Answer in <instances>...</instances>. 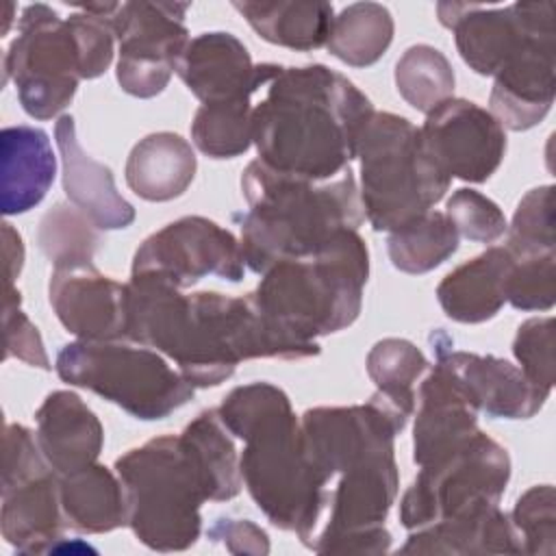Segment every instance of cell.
Wrapping results in <instances>:
<instances>
[{
  "label": "cell",
  "instance_id": "1",
  "mask_svg": "<svg viewBox=\"0 0 556 556\" xmlns=\"http://www.w3.org/2000/svg\"><path fill=\"white\" fill-rule=\"evenodd\" d=\"M126 287V339L172 358L193 389L222 384L241 361H300L319 354L317 341L285 332L250 295L182 293L169 282L137 276Z\"/></svg>",
  "mask_w": 556,
  "mask_h": 556
},
{
  "label": "cell",
  "instance_id": "2",
  "mask_svg": "<svg viewBox=\"0 0 556 556\" xmlns=\"http://www.w3.org/2000/svg\"><path fill=\"white\" fill-rule=\"evenodd\" d=\"M263 91L252 111V143L261 163L315 182L350 169L358 135L374 113L352 80L321 63L280 65Z\"/></svg>",
  "mask_w": 556,
  "mask_h": 556
},
{
  "label": "cell",
  "instance_id": "3",
  "mask_svg": "<svg viewBox=\"0 0 556 556\" xmlns=\"http://www.w3.org/2000/svg\"><path fill=\"white\" fill-rule=\"evenodd\" d=\"M224 426L241 439V478L261 513L304 543L326 506V484L306 458L300 419L289 395L271 382L235 387L217 408Z\"/></svg>",
  "mask_w": 556,
  "mask_h": 556
},
{
  "label": "cell",
  "instance_id": "4",
  "mask_svg": "<svg viewBox=\"0 0 556 556\" xmlns=\"http://www.w3.org/2000/svg\"><path fill=\"white\" fill-rule=\"evenodd\" d=\"M248 211L237 217L243 263L265 274L278 261L313 252L343 228L363 224V206L352 169L332 180H306L269 169L258 159L241 176Z\"/></svg>",
  "mask_w": 556,
  "mask_h": 556
},
{
  "label": "cell",
  "instance_id": "5",
  "mask_svg": "<svg viewBox=\"0 0 556 556\" xmlns=\"http://www.w3.org/2000/svg\"><path fill=\"white\" fill-rule=\"evenodd\" d=\"M367 278L365 239L343 228L313 252L271 265L250 298L285 332L315 341L356 321Z\"/></svg>",
  "mask_w": 556,
  "mask_h": 556
},
{
  "label": "cell",
  "instance_id": "6",
  "mask_svg": "<svg viewBox=\"0 0 556 556\" xmlns=\"http://www.w3.org/2000/svg\"><path fill=\"white\" fill-rule=\"evenodd\" d=\"M135 536L156 552L189 549L202 532L200 506L208 500L204 473L180 434H165L115 460Z\"/></svg>",
  "mask_w": 556,
  "mask_h": 556
},
{
  "label": "cell",
  "instance_id": "7",
  "mask_svg": "<svg viewBox=\"0 0 556 556\" xmlns=\"http://www.w3.org/2000/svg\"><path fill=\"white\" fill-rule=\"evenodd\" d=\"M356 156L363 217L378 232H393L432 211L452 182L426 152L419 128L389 111L369 115Z\"/></svg>",
  "mask_w": 556,
  "mask_h": 556
},
{
  "label": "cell",
  "instance_id": "8",
  "mask_svg": "<svg viewBox=\"0 0 556 556\" xmlns=\"http://www.w3.org/2000/svg\"><path fill=\"white\" fill-rule=\"evenodd\" d=\"M56 376L117 404L128 415L165 419L193 397V387L161 352L117 341H72L54 363Z\"/></svg>",
  "mask_w": 556,
  "mask_h": 556
},
{
  "label": "cell",
  "instance_id": "9",
  "mask_svg": "<svg viewBox=\"0 0 556 556\" xmlns=\"http://www.w3.org/2000/svg\"><path fill=\"white\" fill-rule=\"evenodd\" d=\"M508 478V452L478 430L460 447L419 469L400 500V523L419 530L497 506Z\"/></svg>",
  "mask_w": 556,
  "mask_h": 556
},
{
  "label": "cell",
  "instance_id": "10",
  "mask_svg": "<svg viewBox=\"0 0 556 556\" xmlns=\"http://www.w3.org/2000/svg\"><path fill=\"white\" fill-rule=\"evenodd\" d=\"M2 70L4 83H15L22 109L35 119L56 117L85 80L83 56L67 20L41 2L24 7Z\"/></svg>",
  "mask_w": 556,
  "mask_h": 556
},
{
  "label": "cell",
  "instance_id": "11",
  "mask_svg": "<svg viewBox=\"0 0 556 556\" xmlns=\"http://www.w3.org/2000/svg\"><path fill=\"white\" fill-rule=\"evenodd\" d=\"M245 274L239 239L219 224L187 215L152 232L135 252L130 276L156 278L178 289L206 276L239 282Z\"/></svg>",
  "mask_w": 556,
  "mask_h": 556
},
{
  "label": "cell",
  "instance_id": "12",
  "mask_svg": "<svg viewBox=\"0 0 556 556\" xmlns=\"http://www.w3.org/2000/svg\"><path fill=\"white\" fill-rule=\"evenodd\" d=\"M180 2H119L113 28L117 37V83L135 98L159 96L189 43Z\"/></svg>",
  "mask_w": 556,
  "mask_h": 556
},
{
  "label": "cell",
  "instance_id": "13",
  "mask_svg": "<svg viewBox=\"0 0 556 556\" xmlns=\"http://www.w3.org/2000/svg\"><path fill=\"white\" fill-rule=\"evenodd\" d=\"M437 15L454 33L463 61L480 76H495L534 37L556 33L552 2L508 7L439 2Z\"/></svg>",
  "mask_w": 556,
  "mask_h": 556
},
{
  "label": "cell",
  "instance_id": "14",
  "mask_svg": "<svg viewBox=\"0 0 556 556\" xmlns=\"http://www.w3.org/2000/svg\"><path fill=\"white\" fill-rule=\"evenodd\" d=\"M419 135L441 172L467 182L491 178L506 152L502 124L491 111L465 98H450L432 109Z\"/></svg>",
  "mask_w": 556,
  "mask_h": 556
},
{
  "label": "cell",
  "instance_id": "15",
  "mask_svg": "<svg viewBox=\"0 0 556 556\" xmlns=\"http://www.w3.org/2000/svg\"><path fill=\"white\" fill-rule=\"evenodd\" d=\"M278 63L254 65L248 48L230 33L211 30L189 39L176 74L202 104L254 98L278 74Z\"/></svg>",
  "mask_w": 556,
  "mask_h": 556
},
{
  "label": "cell",
  "instance_id": "16",
  "mask_svg": "<svg viewBox=\"0 0 556 556\" xmlns=\"http://www.w3.org/2000/svg\"><path fill=\"white\" fill-rule=\"evenodd\" d=\"M430 345L437 361L456 376L476 408L489 417L530 419L552 393L530 382L519 367L504 358L454 350L452 339L443 330L430 334Z\"/></svg>",
  "mask_w": 556,
  "mask_h": 556
},
{
  "label": "cell",
  "instance_id": "17",
  "mask_svg": "<svg viewBox=\"0 0 556 556\" xmlns=\"http://www.w3.org/2000/svg\"><path fill=\"white\" fill-rule=\"evenodd\" d=\"M48 300L67 332L80 341L126 339L128 287L100 274L93 263L56 267Z\"/></svg>",
  "mask_w": 556,
  "mask_h": 556
},
{
  "label": "cell",
  "instance_id": "18",
  "mask_svg": "<svg viewBox=\"0 0 556 556\" xmlns=\"http://www.w3.org/2000/svg\"><path fill=\"white\" fill-rule=\"evenodd\" d=\"M556 33L534 37L493 78L491 115L508 130H528L543 122L556 93Z\"/></svg>",
  "mask_w": 556,
  "mask_h": 556
},
{
  "label": "cell",
  "instance_id": "19",
  "mask_svg": "<svg viewBox=\"0 0 556 556\" xmlns=\"http://www.w3.org/2000/svg\"><path fill=\"white\" fill-rule=\"evenodd\" d=\"M415 400L413 460L419 467L454 452L480 430V410L456 376L439 361L428 367Z\"/></svg>",
  "mask_w": 556,
  "mask_h": 556
},
{
  "label": "cell",
  "instance_id": "20",
  "mask_svg": "<svg viewBox=\"0 0 556 556\" xmlns=\"http://www.w3.org/2000/svg\"><path fill=\"white\" fill-rule=\"evenodd\" d=\"M54 141L61 154L63 191L67 200L85 213L98 230L128 228L135 222V206L117 191L111 167L98 163L83 150L72 115L56 119Z\"/></svg>",
  "mask_w": 556,
  "mask_h": 556
},
{
  "label": "cell",
  "instance_id": "21",
  "mask_svg": "<svg viewBox=\"0 0 556 556\" xmlns=\"http://www.w3.org/2000/svg\"><path fill=\"white\" fill-rule=\"evenodd\" d=\"M37 443L61 478L93 465L104 445V428L98 415L72 391H52L35 413Z\"/></svg>",
  "mask_w": 556,
  "mask_h": 556
},
{
  "label": "cell",
  "instance_id": "22",
  "mask_svg": "<svg viewBox=\"0 0 556 556\" xmlns=\"http://www.w3.org/2000/svg\"><path fill=\"white\" fill-rule=\"evenodd\" d=\"M2 215H22L35 208L56 176V156L43 128L17 124L0 135Z\"/></svg>",
  "mask_w": 556,
  "mask_h": 556
},
{
  "label": "cell",
  "instance_id": "23",
  "mask_svg": "<svg viewBox=\"0 0 556 556\" xmlns=\"http://www.w3.org/2000/svg\"><path fill=\"white\" fill-rule=\"evenodd\" d=\"M63 526L59 476L52 469L2 489L0 530L17 552H54V543L63 539Z\"/></svg>",
  "mask_w": 556,
  "mask_h": 556
},
{
  "label": "cell",
  "instance_id": "24",
  "mask_svg": "<svg viewBox=\"0 0 556 556\" xmlns=\"http://www.w3.org/2000/svg\"><path fill=\"white\" fill-rule=\"evenodd\" d=\"M513 256L506 245H495L452 269L437 287L443 313L460 324L493 319L506 304V285Z\"/></svg>",
  "mask_w": 556,
  "mask_h": 556
},
{
  "label": "cell",
  "instance_id": "25",
  "mask_svg": "<svg viewBox=\"0 0 556 556\" xmlns=\"http://www.w3.org/2000/svg\"><path fill=\"white\" fill-rule=\"evenodd\" d=\"M195 152L176 132H152L139 139L126 161V185L148 202H167L187 191L195 176Z\"/></svg>",
  "mask_w": 556,
  "mask_h": 556
},
{
  "label": "cell",
  "instance_id": "26",
  "mask_svg": "<svg viewBox=\"0 0 556 556\" xmlns=\"http://www.w3.org/2000/svg\"><path fill=\"white\" fill-rule=\"evenodd\" d=\"M402 554H519L510 517L491 506L465 517L410 530Z\"/></svg>",
  "mask_w": 556,
  "mask_h": 556
},
{
  "label": "cell",
  "instance_id": "27",
  "mask_svg": "<svg viewBox=\"0 0 556 556\" xmlns=\"http://www.w3.org/2000/svg\"><path fill=\"white\" fill-rule=\"evenodd\" d=\"M65 523L78 532L102 534L128 526L126 491L117 473L104 465H89L59 478Z\"/></svg>",
  "mask_w": 556,
  "mask_h": 556
},
{
  "label": "cell",
  "instance_id": "28",
  "mask_svg": "<svg viewBox=\"0 0 556 556\" xmlns=\"http://www.w3.org/2000/svg\"><path fill=\"white\" fill-rule=\"evenodd\" d=\"M232 7L258 37L300 52L324 48L334 22V9L324 0L232 2Z\"/></svg>",
  "mask_w": 556,
  "mask_h": 556
},
{
  "label": "cell",
  "instance_id": "29",
  "mask_svg": "<svg viewBox=\"0 0 556 556\" xmlns=\"http://www.w3.org/2000/svg\"><path fill=\"white\" fill-rule=\"evenodd\" d=\"M191 454L195 456L211 502H226L241 493L243 478L239 467V454L230 430L224 426L217 408L202 410L180 432Z\"/></svg>",
  "mask_w": 556,
  "mask_h": 556
},
{
  "label": "cell",
  "instance_id": "30",
  "mask_svg": "<svg viewBox=\"0 0 556 556\" xmlns=\"http://www.w3.org/2000/svg\"><path fill=\"white\" fill-rule=\"evenodd\" d=\"M391 11L378 2H354L334 17L326 50L352 67H369L393 41Z\"/></svg>",
  "mask_w": 556,
  "mask_h": 556
},
{
  "label": "cell",
  "instance_id": "31",
  "mask_svg": "<svg viewBox=\"0 0 556 556\" xmlns=\"http://www.w3.org/2000/svg\"><path fill=\"white\" fill-rule=\"evenodd\" d=\"M365 365L376 395L408 421L415 413V382L430 367L424 352L408 339L389 337L369 350Z\"/></svg>",
  "mask_w": 556,
  "mask_h": 556
},
{
  "label": "cell",
  "instance_id": "32",
  "mask_svg": "<svg viewBox=\"0 0 556 556\" xmlns=\"http://www.w3.org/2000/svg\"><path fill=\"white\" fill-rule=\"evenodd\" d=\"M458 232L441 211H428L415 222L389 232L391 265L404 274H426L458 250Z\"/></svg>",
  "mask_w": 556,
  "mask_h": 556
},
{
  "label": "cell",
  "instance_id": "33",
  "mask_svg": "<svg viewBox=\"0 0 556 556\" xmlns=\"http://www.w3.org/2000/svg\"><path fill=\"white\" fill-rule=\"evenodd\" d=\"M252 98L200 104L191 122L193 146L211 159H235L252 146Z\"/></svg>",
  "mask_w": 556,
  "mask_h": 556
},
{
  "label": "cell",
  "instance_id": "34",
  "mask_svg": "<svg viewBox=\"0 0 556 556\" xmlns=\"http://www.w3.org/2000/svg\"><path fill=\"white\" fill-rule=\"evenodd\" d=\"M397 93L417 111L430 113L454 93V70L447 56L428 43L410 46L395 63Z\"/></svg>",
  "mask_w": 556,
  "mask_h": 556
},
{
  "label": "cell",
  "instance_id": "35",
  "mask_svg": "<svg viewBox=\"0 0 556 556\" xmlns=\"http://www.w3.org/2000/svg\"><path fill=\"white\" fill-rule=\"evenodd\" d=\"M37 243L54 269L78 267L93 263L100 235L93 222L74 204L59 202L41 217Z\"/></svg>",
  "mask_w": 556,
  "mask_h": 556
},
{
  "label": "cell",
  "instance_id": "36",
  "mask_svg": "<svg viewBox=\"0 0 556 556\" xmlns=\"http://www.w3.org/2000/svg\"><path fill=\"white\" fill-rule=\"evenodd\" d=\"M508 232V252L515 256L549 254L554 239V187L541 185L530 189L517 204Z\"/></svg>",
  "mask_w": 556,
  "mask_h": 556
},
{
  "label": "cell",
  "instance_id": "37",
  "mask_svg": "<svg viewBox=\"0 0 556 556\" xmlns=\"http://www.w3.org/2000/svg\"><path fill=\"white\" fill-rule=\"evenodd\" d=\"M519 554L552 556L556 552V495L552 484L530 486L508 515Z\"/></svg>",
  "mask_w": 556,
  "mask_h": 556
},
{
  "label": "cell",
  "instance_id": "38",
  "mask_svg": "<svg viewBox=\"0 0 556 556\" xmlns=\"http://www.w3.org/2000/svg\"><path fill=\"white\" fill-rule=\"evenodd\" d=\"M510 256L506 302L517 311H549L556 302V252Z\"/></svg>",
  "mask_w": 556,
  "mask_h": 556
},
{
  "label": "cell",
  "instance_id": "39",
  "mask_svg": "<svg viewBox=\"0 0 556 556\" xmlns=\"http://www.w3.org/2000/svg\"><path fill=\"white\" fill-rule=\"evenodd\" d=\"M445 215L456 228L458 237L478 243H493L508 228L502 208L476 189H456L447 200Z\"/></svg>",
  "mask_w": 556,
  "mask_h": 556
},
{
  "label": "cell",
  "instance_id": "40",
  "mask_svg": "<svg viewBox=\"0 0 556 556\" xmlns=\"http://www.w3.org/2000/svg\"><path fill=\"white\" fill-rule=\"evenodd\" d=\"M513 354L519 369L536 387L552 391L556 380L554 365V317L526 319L515 334Z\"/></svg>",
  "mask_w": 556,
  "mask_h": 556
},
{
  "label": "cell",
  "instance_id": "41",
  "mask_svg": "<svg viewBox=\"0 0 556 556\" xmlns=\"http://www.w3.org/2000/svg\"><path fill=\"white\" fill-rule=\"evenodd\" d=\"M2 328H4V358H20L30 367L50 369L41 334L37 326L22 311V298L15 287H4L2 300Z\"/></svg>",
  "mask_w": 556,
  "mask_h": 556
},
{
  "label": "cell",
  "instance_id": "42",
  "mask_svg": "<svg viewBox=\"0 0 556 556\" xmlns=\"http://www.w3.org/2000/svg\"><path fill=\"white\" fill-rule=\"evenodd\" d=\"M208 539L222 543L232 554H267L269 541L263 528L250 519L222 517L208 528Z\"/></svg>",
  "mask_w": 556,
  "mask_h": 556
},
{
  "label": "cell",
  "instance_id": "43",
  "mask_svg": "<svg viewBox=\"0 0 556 556\" xmlns=\"http://www.w3.org/2000/svg\"><path fill=\"white\" fill-rule=\"evenodd\" d=\"M2 241H4L2 248H4V276H7L4 287H13L24 265V243L20 232L9 222L2 224Z\"/></svg>",
  "mask_w": 556,
  "mask_h": 556
}]
</instances>
